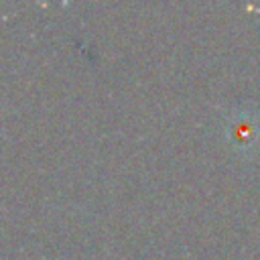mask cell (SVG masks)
Segmentation results:
<instances>
[]
</instances>
